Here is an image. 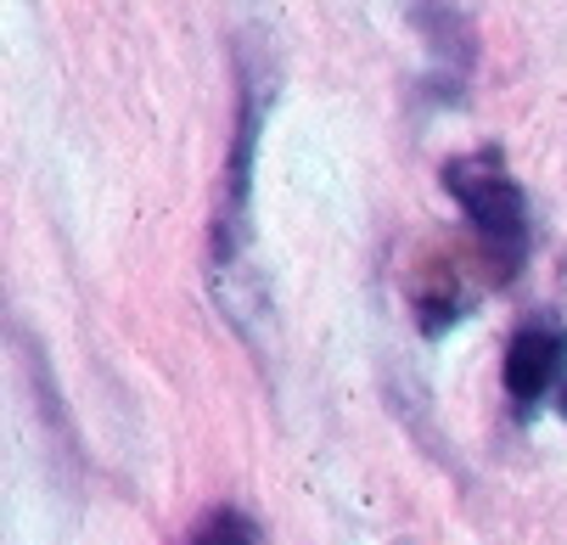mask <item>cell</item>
Masks as SVG:
<instances>
[{"label":"cell","instance_id":"obj_1","mask_svg":"<svg viewBox=\"0 0 567 545\" xmlns=\"http://www.w3.org/2000/svg\"><path fill=\"white\" fill-rule=\"evenodd\" d=\"M236 135H230V152H225V175H219V203H214V237H208V270H214V292H219V309L241 327L254 332V309H265V287H259V270L248 259L254 248V158H259V130L270 119V102H276V62L270 51H254V45H236Z\"/></svg>","mask_w":567,"mask_h":545},{"label":"cell","instance_id":"obj_2","mask_svg":"<svg viewBox=\"0 0 567 545\" xmlns=\"http://www.w3.org/2000/svg\"><path fill=\"white\" fill-rule=\"evenodd\" d=\"M439 186L466 214L483 281H495V287L517 281L528 270V254H534V208H528V192L517 186V175L501 164V152L483 146V152L444 158Z\"/></svg>","mask_w":567,"mask_h":545},{"label":"cell","instance_id":"obj_3","mask_svg":"<svg viewBox=\"0 0 567 545\" xmlns=\"http://www.w3.org/2000/svg\"><path fill=\"white\" fill-rule=\"evenodd\" d=\"M501 388H506L517 417H534L545 400L556 405V394L567 388V327L550 316V309L517 321V332L506 338Z\"/></svg>","mask_w":567,"mask_h":545},{"label":"cell","instance_id":"obj_4","mask_svg":"<svg viewBox=\"0 0 567 545\" xmlns=\"http://www.w3.org/2000/svg\"><path fill=\"white\" fill-rule=\"evenodd\" d=\"M404 23H416L422 40L433 45V68H427V91L439 102H461V85L477 62V40L461 7H404Z\"/></svg>","mask_w":567,"mask_h":545},{"label":"cell","instance_id":"obj_5","mask_svg":"<svg viewBox=\"0 0 567 545\" xmlns=\"http://www.w3.org/2000/svg\"><path fill=\"white\" fill-rule=\"evenodd\" d=\"M192 545H265V534H259V523H254L248 512L219 506V512H208V517L197 523Z\"/></svg>","mask_w":567,"mask_h":545},{"label":"cell","instance_id":"obj_6","mask_svg":"<svg viewBox=\"0 0 567 545\" xmlns=\"http://www.w3.org/2000/svg\"><path fill=\"white\" fill-rule=\"evenodd\" d=\"M556 417L567 422V388H561V394H556Z\"/></svg>","mask_w":567,"mask_h":545}]
</instances>
